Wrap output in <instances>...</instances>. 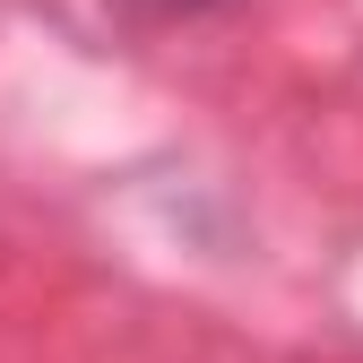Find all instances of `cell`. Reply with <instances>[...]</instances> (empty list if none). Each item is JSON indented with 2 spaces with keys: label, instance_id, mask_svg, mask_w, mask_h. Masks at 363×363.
I'll return each instance as SVG.
<instances>
[{
  "label": "cell",
  "instance_id": "cell-1",
  "mask_svg": "<svg viewBox=\"0 0 363 363\" xmlns=\"http://www.w3.org/2000/svg\"><path fill=\"white\" fill-rule=\"evenodd\" d=\"M139 18H191V9H208V0H130Z\"/></svg>",
  "mask_w": 363,
  "mask_h": 363
}]
</instances>
